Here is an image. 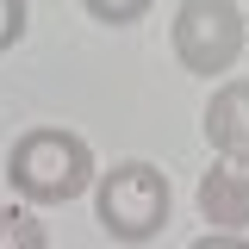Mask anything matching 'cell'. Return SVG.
Wrapping results in <instances>:
<instances>
[{
  "mask_svg": "<svg viewBox=\"0 0 249 249\" xmlns=\"http://www.w3.org/2000/svg\"><path fill=\"white\" fill-rule=\"evenodd\" d=\"M93 150L81 131H69V124H25L19 137H13V150H6V187H13V199L19 206H69V199H81L93 187Z\"/></svg>",
  "mask_w": 249,
  "mask_h": 249,
  "instance_id": "obj_1",
  "label": "cell"
},
{
  "mask_svg": "<svg viewBox=\"0 0 249 249\" xmlns=\"http://www.w3.org/2000/svg\"><path fill=\"white\" fill-rule=\"evenodd\" d=\"M88 193H93L100 231H106L112 243H124V249L162 237V224H168V212H175L168 175H162L156 162H143V156H124V162H112L106 175H93Z\"/></svg>",
  "mask_w": 249,
  "mask_h": 249,
  "instance_id": "obj_2",
  "label": "cell"
},
{
  "mask_svg": "<svg viewBox=\"0 0 249 249\" xmlns=\"http://www.w3.org/2000/svg\"><path fill=\"white\" fill-rule=\"evenodd\" d=\"M243 37H249V25H243L237 0H181L175 19H168V50L199 81L231 75L237 56H243Z\"/></svg>",
  "mask_w": 249,
  "mask_h": 249,
  "instance_id": "obj_3",
  "label": "cell"
},
{
  "mask_svg": "<svg viewBox=\"0 0 249 249\" xmlns=\"http://www.w3.org/2000/svg\"><path fill=\"white\" fill-rule=\"evenodd\" d=\"M199 218L212 231H231V237L249 231V162L243 156H212V168L199 175Z\"/></svg>",
  "mask_w": 249,
  "mask_h": 249,
  "instance_id": "obj_4",
  "label": "cell"
},
{
  "mask_svg": "<svg viewBox=\"0 0 249 249\" xmlns=\"http://www.w3.org/2000/svg\"><path fill=\"white\" fill-rule=\"evenodd\" d=\"M206 143L212 156H243L249 162V75H231V81H218L212 100H206Z\"/></svg>",
  "mask_w": 249,
  "mask_h": 249,
  "instance_id": "obj_5",
  "label": "cell"
},
{
  "mask_svg": "<svg viewBox=\"0 0 249 249\" xmlns=\"http://www.w3.org/2000/svg\"><path fill=\"white\" fill-rule=\"evenodd\" d=\"M0 249H50V231L37 224L31 206H0Z\"/></svg>",
  "mask_w": 249,
  "mask_h": 249,
  "instance_id": "obj_6",
  "label": "cell"
},
{
  "mask_svg": "<svg viewBox=\"0 0 249 249\" xmlns=\"http://www.w3.org/2000/svg\"><path fill=\"white\" fill-rule=\"evenodd\" d=\"M156 0H81V13H88L93 25H137V19H143V13H150Z\"/></svg>",
  "mask_w": 249,
  "mask_h": 249,
  "instance_id": "obj_7",
  "label": "cell"
},
{
  "mask_svg": "<svg viewBox=\"0 0 249 249\" xmlns=\"http://www.w3.org/2000/svg\"><path fill=\"white\" fill-rule=\"evenodd\" d=\"M25 25H31V6H25V0H0V56L25 37Z\"/></svg>",
  "mask_w": 249,
  "mask_h": 249,
  "instance_id": "obj_8",
  "label": "cell"
},
{
  "mask_svg": "<svg viewBox=\"0 0 249 249\" xmlns=\"http://www.w3.org/2000/svg\"><path fill=\"white\" fill-rule=\"evenodd\" d=\"M187 249H249V237H231V231H206V237H193Z\"/></svg>",
  "mask_w": 249,
  "mask_h": 249,
  "instance_id": "obj_9",
  "label": "cell"
}]
</instances>
